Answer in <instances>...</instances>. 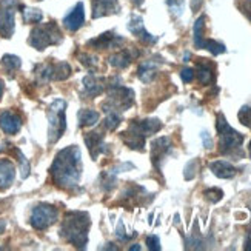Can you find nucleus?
Here are the masks:
<instances>
[{
  "label": "nucleus",
  "mask_w": 251,
  "mask_h": 251,
  "mask_svg": "<svg viewBox=\"0 0 251 251\" xmlns=\"http://www.w3.org/2000/svg\"><path fill=\"white\" fill-rule=\"evenodd\" d=\"M202 2L203 0H191V9L194 11V13L202 6Z\"/></svg>",
  "instance_id": "41"
},
{
  "label": "nucleus",
  "mask_w": 251,
  "mask_h": 251,
  "mask_svg": "<svg viewBox=\"0 0 251 251\" xmlns=\"http://www.w3.org/2000/svg\"><path fill=\"white\" fill-rule=\"evenodd\" d=\"M196 170H198V160H190L187 163V167H185V173H183V176L187 180H191L194 176H196Z\"/></svg>",
  "instance_id": "34"
},
{
  "label": "nucleus",
  "mask_w": 251,
  "mask_h": 251,
  "mask_svg": "<svg viewBox=\"0 0 251 251\" xmlns=\"http://www.w3.org/2000/svg\"><path fill=\"white\" fill-rule=\"evenodd\" d=\"M62 40L63 36L56 22H48V24L37 25L36 28H32L28 42L32 48H36L37 51H43L51 45H59Z\"/></svg>",
  "instance_id": "6"
},
{
  "label": "nucleus",
  "mask_w": 251,
  "mask_h": 251,
  "mask_svg": "<svg viewBox=\"0 0 251 251\" xmlns=\"http://www.w3.org/2000/svg\"><path fill=\"white\" fill-rule=\"evenodd\" d=\"M121 11L117 0H93V19L117 14Z\"/></svg>",
  "instance_id": "15"
},
{
  "label": "nucleus",
  "mask_w": 251,
  "mask_h": 251,
  "mask_svg": "<svg viewBox=\"0 0 251 251\" xmlns=\"http://www.w3.org/2000/svg\"><path fill=\"white\" fill-rule=\"evenodd\" d=\"M119 43H124V37L117 36L114 32H103L97 39H93L88 42L90 47H94L96 50H108V48H114Z\"/></svg>",
  "instance_id": "18"
},
{
  "label": "nucleus",
  "mask_w": 251,
  "mask_h": 251,
  "mask_svg": "<svg viewBox=\"0 0 251 251\" xmlns=\"http://www.w3.org/2000/svg\"><path fill=\"white\" fill-rule=\"evenodd\" d=\"M106 117H105V122H103V128L106 131H114L119 125L122 122V116L121 113H116V111H108L105 113Z\"/></svg>",
  "instance_id": "27"
},
{
  "label": "nucleus",
  "mask_w": 251,
  "mask_h": 251,
  "mask_svg": "<svg viewBox=\"0 0 251 251\" xmlns=\"http://www.w3.org/2000/svg\"><path fill=\"white\" fill-rule=\"evenodd\" d=\"M100 114L94 111V110H80L79 111V126L85 128V126H93L99 122Z\"/></svg>",
  "instance_id": "24"
},
{
  "label": "nucleus",
  "mask_w": 251,
  "mask_h": 251,
  "mask_svg": "<svg viewBox=\"0 0 251 251\" xmlns=\"http://www.w3.org/2000/svg\"><path fill=\"white\" fill-rule=\"evenodd\" d=\"M248 152H250V157H251V142H250V147H248Z\"/></svg>",
  "instance_id": "45"
},
{
  "label": "nucleus",
  "mask_w": 251,
  "mask_h": 251,
  "mask_svg": "<svg viewBox=\"0 0 251 251\" xmlns=\"http://www.w3.org/2000/svg\"><path fill=\"white\" fill-rule=\"evenodd\" d=\"M100 185H102L103 191L110 193L111 190L116 188V176L111 171H103L100 176Z\"/></svg>",
  "instance_id": "29"
},
{
  "label": "nucleus",
  "mask_w": 251,
  "mask_h": 251,
  "mask_svg": "<svg viewBox=\"0 0 251 251\" xmlns=\"http://www.w3.org/2000/svg\"><path fill=\"white\" fill-rule=\"evenodd\" d=\"M16 0H0V36L11 39L16 28Z\"/></svg>",
  "instance_id": "10"
},
{
  "label": "nucleus",
  "mask_w": 251,
  "mask_h": 251,
  "mask_svg": "<svg viewBox=\"0 0 251 251\" xmlns=\"http://www.w3.org/2000/svg\"><path fill=\"white\" fill-rule=\"evenodd\" d=\"M117 237L121 239V241H129L131 237H136L137 234L134 233V234H131V236H128L126 233H125V226H124V222L122 221H119V224H117Z\"/></svg>",
  "instance_id": "38"
},
{
  "label": "nucleus",
  "mask_w": 251,
  "mask_h": 251,
  "mask_svg": "<svg viewBox=\"0 0 251 251\" xmlns=\"http://www.w3.org/2000/svg\"><path fill=\"white\" fill-rule=\"evenodd\" d=\"M106 86V79L102 75H96V74H88L86 77H83V90L85 96L88 97H97L105 91Z\"/></svg>",
  "instance_id": "13"
},
{
  "label": "nucleus",
  "mask_w": 251,
  "mask_h": 251,
  "mask_svg": "<svg viewBox=\"0 0 251 251\" xmlns=\"http://www.w3.org/2000/svg\"><path fill=\"white\" fill-rule=\"evenodd\" d=\"M129 250H131V251H139V250H140V247H139L137 244H134L133 247H129Z\"/></svg>",
  "instance_id": "44"
},
{
  "label": "nucleus",
  "mask_w": 251,
  "mask_h": 251,
  "mask_svg": "<svg viewBox=\"0 0 251 251\" xmlns=\"http://www.w3.org/2000/svg\"><path fill=\"white\" fill-rule=\"evenodd\" d=\"M3 88H5V86H3V80L0 79V99H2V96H3Z\"/></svg>",
  "instance_id": "43"
},
{
  "label": "nucleus",
  "mask_w": 251,
  "mask_h": 251,
  "mask_svg": "<svg viewBox=\"0 0 251 251\" xmlns=\"http://www.w3.org/2000/svg\"><path fill=\"white\" fill-rule=\"evenodd\" d=\"M2 65H3V68H5L9 74H13V73H16L17 70H20V67H22V60H20V57L14 56V54H5V56L2 57Z\"/></svg>",
  "instance_id": "26"
},
{
  "label": "nucleus",
  "mask_w": 251,
  "mask_h": 251,
  "mask_svg": "<svg viewBox=\"0 0 251 251\" xmlns=\"http://www.w3.org/2000/svg\"><path fill=\"white\" fill-rule=\"evenodd\" d=\"M203 29H205V16H201L198 20L194 22V28H193V34H194V47L198 50H202L203 47Z\"/></svg>",
  "instance_id": "25"
},
{
  "label": "nucleus",
  "mask_w": 251,
  "mask_h": 251,
  "mask_svg": "<svg viewBox=\"0 0 251 251\" xmlns=\"http://www.w3.org/2000/svg\"><path fill=\"white\" fill-rule=\"evenodd\" d=\"M0 128H2L6 134H17L22 128V121L17 114L13 111H3L0 114Z\"/></svg>",
  "instance_id": "19"
},
{
  "label": "nucleus",
  "mask_w": 251,
  "mask_h": 251,
  "mask_svg": "<svg viewBox=\"0 0 251 251\" xmlns=\"http://www.w3.org/2000/svg\"><path fill=\"white\" fill-rule=\"evenodd\" d=\"M139 56V51L136 48H125L122 51H119L116 54H113V56L108 59V63L111 65V67L114 68H119V70H124L126 68L128 65L133 62L136 57Z\"/></svg>",
  "instance_id": "16"
},
{
  "label": "nucleus",
  "mask_w": 251,
  "mask_h": 251,
  "mask_svg": "<svg viewBox=\"0 0 251 251\" xmlns=\"http://www.w3.org/2000/svg\"><path fill=\"white\" fill-rule=\"evenodd\" d=\"M196 71H198V79L202 85H210L214 80V73H213V67L205 62V59H201L196 65Z\"/></svg>",
  "instance_id": "22"
},
{
  "label": "nucleus",
  "mask_w": 251,
  "mask_h": 251,
  "mask_svg": "<svg viewBox=\"0 0 251 251\" xmlns=\"http://www.w3.org/2000/svg\"><path fill=\"white\" fill-rule=\"evenodd\" d=\"M83 24H85V9H83V3L79 2L67 16H65L63 25L68 31L74 32V31H77Z\"/></svg>",
  "instance_id": "14"
},
{
  "label": "nucleus",
  "mask_w": 251,
  "mask_h": 251,
  "mask_svg": "<svg viewBox=\"0 0 251 251\" xmlns=\"http://www.w3.org/2000/svg\"><path fill=\"white\" fill-rule=\"evenodd\" d=\"M43 19L42 11L37 8H25L24 9V20L26 24H39V22Z\"/></svg>",
  "instance_id": "30"
},
{
  "label": "nucleus",
  "mask_w": 251,
  "mask_h": 251,
  "mask_svg": "<svg viewBox=\"0 0 251 251\" xmlns=\"http://www.w3.org/2000/svg\"><path fill=\"white\" fill-rule=\"evenodd\" d=\"M128 29L133 32L134 36H137L140 40H144L145 43H156L157 42V37L150 34V32L145 29V25H144V19L140 16H133L129 19V24H128Z\"/></svg>",
  "instance_id": "17"
},
{
  "label": "nucleus",
  "mask_w": 251,
  "mask_h": 251,
  "mask_svg": "<svg viewBox=\"0 0 251 251\" xmlns=\"http://www.w3.org/2000/svg\"><path fill=\"white\" fill-rule=\"evenodd\" d=\"M91 226L90 214L85 211H70L60 225V236L75 248H85Z\"/></svg>",
  "instance_id": "2"
},
{
  "label": "nucleus",
  "mask_w": 251,
  "mask_h": 251,
  "mask_svg": "<svg viewBox=\"0 0 251 251\" xmlns=\"http://www.w3.org/2000/svg\"><path fill=\"white\" fill-rule=\"evenodd\" d=\"M216 129L217 134H219V152L224 156H230L234 159H241L244 157V150L242 144L245 137L228 125L226 119L222 113L217 114L216 119Z\"/></svg>",
  "instance_id": "3"
},
{
  "label": "nucleus",
  "mask_w": 251,
  "mask_h": 251,
  "mask_svg": "<svg viewBox=\"0 0 251 251\" xmlns=\"http://www.w3.org/2000/svg\"><path fill=\"white\" fill-rule=\"evenodd\" d=\"M14 152L17 154V157H19V163H20V171H22V179H26L28 176H29V163H28V160H26V157L24 156V152H22L19 148H14Z\"/></svg>",
  "instance_id": "31"
},
{
  "label": "nucleus",
  "mask_w": 251,
  "mask_h": 251,
  "mask_svg": "<svg viewBox=\"0 0 251 251\" xmlns=\"http://www.w3.org/2000/svg\"><path fill=\"white\" fill-rule=\"evenodd\" d=\"M239 121L242 125L251 129V106H242L239 111Z\"/></svg>",
  "instance_id": "33"
},
{
  "label": "nucleus",
  "mask_w": 251,
  "mask_h": 251,
  "mask_svg": "<svg viewBox=\"0 0 251 251\" xmlns=\"http://www.w3.org/2000/svg\"><path fill=\"white\" fill-rule=\"evenodd\" d=\"M203 196L206 199H208L211 203H217L219 201H222L224 198V191L221 188H208V190H205Z\"/></svg>",
  "instance_id": "32"
},
{
  "label": "nucleus",
  "mask_w": 251,
  "mask_h": 251,
  "mask_svg": "<svg viewBox=\"0 0 251 251\" xmlns=\"http://www.w3.org/2000/svg\"><path fill=\"white\" fill-rule=\"evenodd\" d=\"M67 102L62 99H56L48 108V142L52 145L62 137L67 129Z\"/></svg>",
  "instance_id": "7"
},
{
  "label": "nucleus",
  "mask_w": 251,
  "mask_h": 251,
  "mask_svg": "<svg viewBox=\"0 0 251 251\" xmlns=\"http://www.w3.org/2000/svg\"><path fill=\"white\" fill-rule=\"evenodd\" d=\"M57 217H59V211L56 206H52L50 203H39L37 206L32 208L29 224L32 225V228L42 231L56 224Z\"/></svg>",
  "instance_id": "9"
},
{
  "label": "nucleus",
  "mask_w": 251,
  "mask_h": 251,
  "mask_svg": "<svg viewBox=\"0 0 251 251\" xmlns=\"http://www.w3.org/2000/svg\"><path fill=\"white\" fill-rule=\"evenodd\" d=\"M36 77L39 83H48L51 80H65L71 75V67L67 62H47L36 67Z\"/></svg>",
  "instance_id": "8"
},
{
  "label": "nucleus",
  "mask_w": 251,
  "mask_h": 251,
  "mask_svg": "<svg viewBox=\"0 0 251 251\" xmlns=\"http://www.w3.org/2000/svg\"><path fill=\"white\" fill-rule=\"evenodd\" d=\"M210 170L219 179H233L236 176L237 170L226 160H214L210 163Z\"/></svg>",
  "instance_id": "21"
},
{
  "label": "nucleus",
  "mask_w": 251,
  "mask_h": 251,
  "mask_svg": "<svg viewBox=\"0 0 251 251\" xmlns=\"http://www.w3.org/2000/svg\"><path fill=\"white\" fill-rule=\"evenodd\" d=\"M147 245H148V250H151V251H159L162 247H160V239L157 237V236H148L147 237Z\"/></svg>",
  "instance_id": "37"
},
{
  "label": "nucleus",
  "mask_w": 251,
  "mask_h": 251,
  "mask_svg": "<svg viewBox=\"0 0 251 251\" xmlns=\"http://www.w3.org/2000/svg\"><path fill=\"white\" fill-rule=\"evenodd\" d=\"M5 226H6V222L3 219H0V234L5 231Z\"/></svg>",
  "instance_id": "42"
},
{
  "label": "nucleus",
  "mask_w": 251,
  "mask_h": 251,
  "mask_svg": "<svg viewBox=\"0 0 251 251\" xmlns=\"http://www.w3.org/2000/svg\"><path fill=\"white\" fill-rule=\"evenodd\" d=\"M171 151V139L170 137H159L151 142V162L157 171H160L162 160L168 156Z\"/></svg>",
  "instance_id": "11"
},
{
  "label": "nucleus",
  "mask_w": 251,
  "mask_h": 251,
  "mask_svg": "<svg viewBox=\"0 0 251 251\" xmlns=\"http://www.w3.org/2000/svg\"><path fill=\"white\" fill-rule=\"evenodd\" d=\"M79 62L83 65V67H86V68H93V67H96V65H97V57L91 56V54H80Z\"/></svg>",
  "instance_id": "35"
},
{
  "label": "nucleus",
  "mask_w": 251,
  "mask_h": 251,
  "mask_svg": "<svg viewBox=\"0 0 251 251\" xmlns=\"http://www.w3.org/2000/svg\"><path fill=\"white\" fill-rule=\"evenodd\" d=\"M167 5L171 8V13L176 16L182 14V8H183V0H167Z\"/></svg>",
  "instance_id": "36"
},
{
  "label": "nucleus",
  "mask_w": 251,
  "mask_h": 251,
  "mask_svg": "<svg viewBox=\"0 0 251 251\" xmlns=\"http://www.w3.org/2000/svg\"><path fill=\"white\" fill-rule=\"evenodd\" d=\"M180 79H182L185 83L193 82V79H194V70H191V68H183V70L180 71Z\"/></svg>",
  "instance_id": "39"
},
{
  "label": "nucleus",
  "mask_w": 251,
  "mask_h": 251,
  "mask_svg": "<svg viewBox=\"0 0 251 251\" xmlns=\"http://www.w3.org/2000/svg\"><path fill=\"white\" fill-rule=\"evenodd\" d=\"M85 144L88 147V151L93 157V160H96L99 157V154H103L106 152V144L103 140V134H100L99 131H93V133H86L85 134Z\"/></svg>",
  "instance_id": "12"
},
{
  "label": "nucleus",
  "mask_w": 251,
  "mask_h": 251,
  "mask_svg": "<svg viewBox=\"0 0 251 251\" xmlns=\"http://www.w3.org/2000/svg\"><path fill=\"white\" fill-rule=\"evenodd\" d=\"M134 103V93L133 90L126 88V86L121 85V80L117 77L113 79V82L108 85V99L103 103V111H116V113H124L128 108H131Z\"/></svg>",
  "instance_id": "5"
},
{
  "label": "nucleus",
  "mask_w": 251,
  "mask_h": 251,
  "mask_svg": "<svg viewBox=\"0 0 251 251\" xmlns=\"http://www.w3.org/2000/svg\"><path fill=\"white\" fill-rule=\"evenodd\" d=\"M156 74H157V65L154 62H151V60L140 63V67L137 70V77L144 83L152 82V79L156 77Z\"/></svg>",
  "instance_id": "23"
},
{
  "label": "nucleus",
  "mask_w": 251,
  "mask_h": 251,
  "mask_svg": "<svg viewBox=\"0 0 251 251\" xmlns=\"http://www.w3.org/2000/svg\"><path fill=\"white\" fill-rule=\"evenodd\" d=\"M82 152L79 147L71 145L60 150L51 165V177L54 185L59 188L73 191L79 188V182L82 177Z\"/></svg>",
  "instance_id": "1"
},
{
  "label": "nucleus",
  "mask_w": 251,
  "mask_h": 251,
  "mask_svg": "<svg viewBox=\"0 0 251 251\" xmlns=\"http://www.w3.org/2000/svg\"><path fill=\"white\" fill-rule=\"evenodd\" d=\"M162 122L159 119H145V121H133L129 124L128 129L121 133V137L128 148L136 151H144L145 139L151 134H156L160 131Z\"/></svg>",
  "instance_id": "4"
},
{
  "label": "nucleus",
  "mask_w": 251,
  "mask_h": 251,
  "mask_svg": "<svg viewBox=\"0 0 251 251\" xmlns=\"http://www.w3.org/2000/svg\"><path fill=\"white\" fill-rule=\"evenodd\" d=\"M201 137H202V142H203V147H205L206 150H211V148H213V140H211L210 134L206 133V131H202V133H201Z\"/></svg>",
  "instance_id": "40"
},
{
  "label": "nucleus",
  "mask_w": 251,
  "mask_h": 251,
  "mask_svg": "<svg viewBox=\"0 0 251 251\" xmlns=\"http://www.w3.org/2000/svg\"><path fill=\"white\" fill-rule=\"evenodd\" d=\"M16 177V167L11 160H0V190L9 188Z\"/></svg>",
  "instance_id": "20"
},
{
  "label": "nucleus",
  "mask_w": 251,
  "mask_h": 251,
  "mask_svg": "<svg viewBox=\"0 0 251 251\" xmlns=\"http://www.w3.org/2000/svg\"><path fill=\"white\" fill-rule=\"evenodd\" d=\"M187 248H193V250H203L205 248V242L198 230V224L194 226V233H191V236L187 239Z\"/></svg>",
  "instance_id": "28"
}]
</instances>
